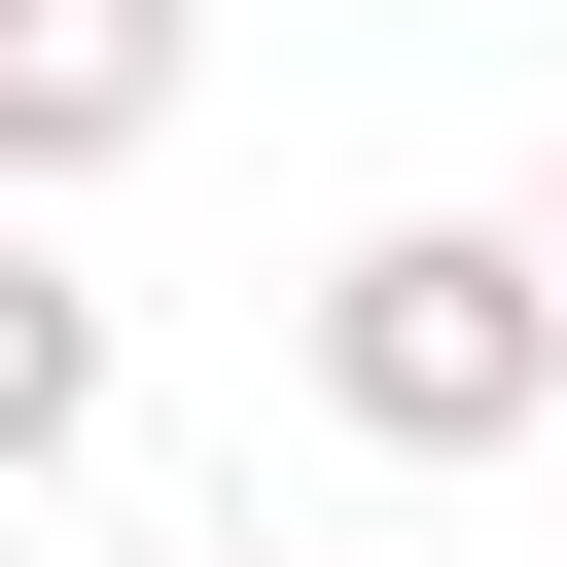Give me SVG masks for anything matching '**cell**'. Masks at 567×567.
<instances>
[{
    "instance_id": "cell-1",
    "label": "cell",
    "mask_w": 567,
    "mask_h": 567,
    "mask_svg": "<svg viewBox=\"0 0 567 567\" xmlns=\"http://www.w3.org/2000/svg\"><path fill=\"white\" fill-rule=\"evenodd\" d=\"M284 354H319L354 461H496V425H567V284H532V213H354Z\"/></svg>"
},
{
    "instance_id": "cell-2",
    "label": "cell",
    "mask_w": 567,
    "mask_h": 567,
    "mask_svg": "<svg viewBox=\"0 0 567 567\" xmlns=\"http://www.w3.org/2000/svg\"><path fill=\"white\" fill-rule=\"evenodd\" d=\"M177 71H213V0H0V213L142 177V142H177Z\"/></svg>"
},
{
    "instance_id": "cell-3",
    "label": "cell",
    "mask_w": 567,
    "mask_h": 567,
    "mask_svg": "<svg viewBox=\"0 0 567 567\" xmlns=\"http://www.w3.org/2000/svg\"><path fill=\"white\" fill-rule=\"evenodd\" d=\"M71 461H106V284L0 213V496H71Z\"/></svg>"
},
{
    "instance_id": "cell-4",
    "label": "cell",
    "mask_w": 567,
    "mask_h": 567,
    "mask_svg": "<svg viewBox=\"0 0 567 567\" xmlns=\"http://www.w3.org/2000/svg\"><path fill=\"white\" fill-rule=\"evenodd\" d=\"M532 284H567V177H532Z\"/></svg>"
},
{
    "instance_id": "cell-5",
    "label": "cell",
    "mask_w": 567,
    "mask_h": 567,
    "mask_svg": "<svg viewBox=\"0 0 567 567\" xmlns=\"http://www.w3.org/2000/svg\"><path fill=\"white\" fill-rule=\"evenodd\" d=\"M248 567H284V532H248Z\"/></svg>"
}]
</instances>
